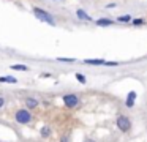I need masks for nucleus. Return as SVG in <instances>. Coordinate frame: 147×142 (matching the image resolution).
<instances>
[{
	"label": "nucleus",
	"instance_id": "1",
	"mask_svg": "<svg viewBox=\"0 0 147 142\" xmlns=\"http://www.w3.org/2000/svg\"><path fill=\"white\" fill-rule=\"evenodd\" d=\"M32 13H33V16H35V17L38 19L40 22H45V24L52 25V27L55 25V17H54V16H52L49 11H46V9L40 8V6H33V8H32Z\"/></svg>",
	"mask_w": 147,
	"mask_h": 142
},
{
	"label": "nucleus",
	"instance_id": "2",
	"mask_svg": "<svg viewBox=\"0 0 147 142\" xmlns=\"http://www.w3.org/2000/svg\"><path fill=\"white\" fill-rule=\"evenodd\" d=\"M14 120H16V123H19V125H29V123L32 122V112H30L27 107L18 109L16 112H14Z\"/></svg>",
	"mask_w": 147,
	"mask_h": 142
},
{
	"label": "nucleus",
	"instance_id": "3",
	"mask_svg": "<svg viewBox=\"0 0 147 142\" xmlns=\"http://www.w3.org/2000/svg\"><path fill=\"white\" fill-rule=\"evenodd\" d=\"M62 101H63L65 107H68V109H74V107L79 106V96H78L76 93H67L62 96Z\"/></svg>",
	"mask_w": 147,
	"mask_h": 142
},
{
	"label": "nucleus",
	"instance_id": "4",
	"mask_svg": "<svg viewBox=\"0 0 147 142\" xmlns=\"http://www.w3.org/2000/svg\"><path fill=\"white\" fill-rule=\"evenodd\" d=\"M117 128L120 129L122 133H128L131 129V120L128 118L127 115H120L117 118Z\"/></svg>",
	"mask_w": 147,
	"mask_h": 142
},
{
	"label": "nucleus",
	"instance_id": "5",
	"mask_svg": "<svg viewBox=\"0 0 147 142\" xmlns=\"http://www.w3.org/2000/svg\"><path fill=\"white\" fill-rule=\"evenodd\" d=\"M95 24H96V27H111L112 24H115L112 19H109V17H100V19H96L95 21Z\"/></svg>",
	"mask_w": 147,
	"mask_h": 142
},
{
	"label": "nucleus",
	"instance_id": "6",
	"mask_svg": "<svg viewBox=\"0 0 147 142\" xmlns=\"http://www.w3.org/2000/svg\"><path fill=\"white\" fill-rule=\"evenodd\" d=\"M38 104H40V101L36 100V98H33V96H27V98H26V107H27L29 110L38 107Z\"/></svg>",
	"mask_w": 147,
	"mask_h": 142
},
{
	"label": "nucleus",
	"instance_id": "7",
	"mask_svg": "<svg viewBox=\"0 0 147 142\" xmlns=\"http://www.w3.org/2000/svg\"><path fill=\"white\" fill-rule=\"evenodd\" d=\"M136 92H128V95H127V100H125V106L127 107H133L134 106V101H136Z\"/></svg>",
	"mask_w": 147,
	"mask_h": 142
},
{
	"label": "nucleus",
	"instance_id": "8",
	"mask_svg": "<svg viewBox=\"0 0 147 142\" xmlns=\"http://www.w3.org/2000/svg\"><path fill=\"white\" fill-rule=\"evenodd\" d=\"M82 63L92 65V66H100V65H105L106 60L105 59H86V60H82Z\"/></svg>",
	"mask_w": 147,
	"mask_h": 142
},
{
	"label": "nucleus",
	"instance_id": "9",
	"mask_svg": "<svg viewBox=\"0 0 147 142\" xmlns=\"http://www.w3.org/2000/svg\"><path fill=\"white\" fill-rule=\"evenodd\" d=\"M76 16H78V19L79 21H84V22H92V17H90L89 14H87L84 9H81V8H78L76 9Z\"/></svg>",
	"mask_w": 147,
	"mask_h": 142
},
{
	"label": "nucleus",
	"instance_id": "10",
	"mask_svg": "<svg viewBox=\"0 0 147 142\" xmlns=\"http://www.w3.org/2000/svg\"><path fill=\"white\" fill-rule=\"evenodd\" d=\"M51 134H52V129H51V126H48V125L41 126V129H40V136H41L43 139H48Z\"/></svg>",
	"mask_w": 147,
	"mask_h": 142
},
{
	"label": "nucleus",
	"instance_id": "11",
	"mask_svg": "<svg viewBox=\"0 0 147 142\" xmlns=\"http://www.w3.org/2000/svg\"><path fill=\"white\" fill-rule=\"evenodd\" d=\"M0 82H3V84H16L18 79L13 77V76H0Z\"/></svg>",
	"mask_w": 147,
	"mask_h": 142
},
{
	"label": "nucleus",
	"instance_id": "12",
	"mask_svg": "<svg viewBox=\"0 0 147 142\" xmlns=\"http://www.w3.org/2000/svg\"><path fill=\"white\" fill-rule=\"evenodd\" d=\"M130 24H133L134 27H139V25H144V24H146V21H144L142 17H134V19H131Z\"/></svg>",
	"mask_w": 147,
	"mask_h": 142
},
{
	"label": "nucleus",
	"instance_id": "13",
	"mask_svg": "<svg viewBox=\"0 0 147 142\" xmlns=\"http://www.w3.org/2000/svg\"><path fill=\"white\" fill-rule=\"evenodd\" d=\"M117 22H122V24H127V22H131V16L130 14H123V16H119Z\"/></svg>",
	"mask_w": 147,
	"mask_h": 142
},
{
	"label": "nucleus",
	"instance_id": "14",
	"mask_svg": "<svg viewBox=\"0 0 147 142\" xmlns=\"http://www.w3.org/2000/svg\"><path fill=\"white\" fill-rule=\"evenodd\" d=\"M10 68L14 69V71H29V66L26 65H11Z\"/></svg>",
	"mask_w": 147,
	"mask_h": 142
},
{
	"label": "nucleus",
	"instance_id": "15",
	"mask_svg": "<svg viewBox=\"0 0 147 142\" xmlns=\"http://www.w3.org/2000/svg\"><path fill=\"white\" fill-rule=\"evenodd\" d=\"M57 62H62V63H74L76 62V59H67V57H59V59H55Z\"/></svg>",
	"mask_w": 147,
	"mask_h": 142
},
{
	"label": "nucleus",
	"instance_id": "16",
	"mask_svg": "<svg viewBox=\"0 0 147 142\" xmlns=\"http://www.w3.org/2000/svg\"><path fill=\"white\" fill-rule=\"evenodd\" d=\"M76 81L78 82H79V84H86V82H87V79H86V76H84V74H81V73H76Z\"/></svg>",
	"mask_w": 147,
	"mask_h": 142
},
{
	"label": "nucleus",
	"instance_id": "17",
	"mask_svg": "<svg viewBox=\"0 0 147 142\" xmlns=\"http://www.w3.org/2000/svg\"><path fill=\"white\" fill-rule=\"evenodd\" d=\"M105 65H106V66H117L119 62H106Z\"/></svg>",
	"mask_w": 147,
	"mask_h": 142
},
{
	"label": "nucleus",
	"instance_id": "18",
	"mask_svg": "<svg viewBox=\"0 0 147 142\" xmlns=\"http://www.w3.org/2000/svg\"><path fill=\"white\" fill-rule=\"evenodd\" d=\"M3 104H5V98L2 96V95H0V109H2V107H3Z\"/></svg>",
	"mask_w": 147,
	"mask_h": 142
},
{
	"label": "nucleus",
	"instance_id": "19",
	"mask_svg": "<svg viewBox=\"0 0 147 142\" xmlns=\"http://www.w3.org/2000/svg\"><path fill=\"white\" fill-rule=\"evenodd\" d=\"M60 142H70V137H68V136H62Z\"/></svg>",
	"mask_w": 147,
	"mask_h": 142
},
{
	"label": "nucleus",
	"instance_id": "20",
	"mask_svg": "<svg viewBox=\"0 0 147 142\" xmlns=\"http://www.w3.org/2000/svg\"><path fill=\"white\" fill-rule=\"evenodd\" d=\"M114 6H115V3H109V5H106V8L109 9V8H114Z\"/></svg>",
	"mask_w": 147,
	"mask_h": 142
},
{
	"label": "nucleus",
	"instance_id": "21",
	"mask_svg": "<svg viewBox=\"0 0 147 142\" xmlns=\"http://www.w3.org/2000/svg\"><path fill=\"white\" fill-rule=\"evenodd\" d=\"M86 142H95V141H90V139H87V141Z\"/></svg>",
	"mask_w": 147,
	"mask_h": 142
},
{
	"label": "nucleus",
	"instance_id": "22",
	"mask_svg": "<svg viewBox=\"0 0 147 142\" xmlns=\"http://www.w3.org/2000/svg\"><path fill=\"white\" fill-rule=\"evenodd\" d=\"M55 2H59V0H55Z\"/></svg>",
	"mask_w": 147,
	"mask_h": 142
}]
</instances>
